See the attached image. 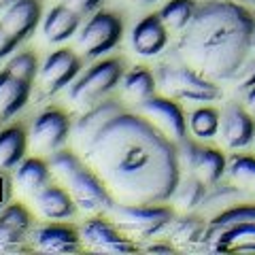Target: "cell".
Instances as JSON below:
<instances>
[{"instance_id": "4", "label": "cell", "mask_w": 255, "mask_h": 255, "mask_svg": "<svg viewBox=\"0 0 255 255\" xmlns=\"http://www.w3.org/2000/svg\"><path fill=\"white\" fill-rule=\"evenodd\" d=\"M217 253H255V204H234L213 217L204 238Z\"/></svg>"}, {"instance_id": "35", "label": "cell", "mask_w": 255, "mask_h": 255, "mask_svg": "<svg viewBox=\"0 0 255 255\" xmlns=\"http://www.w3.org/2000/svg\"><path fill=\"white\" fill-rule=\"evenodd\" d=\"M149 251H172V247L170 245H153V247H149Z\"/></svg>"}, {"instance_id": "1", "label": "cell", "mask_w": 255, "mask_h": 255, "mask_svg": "<svg viewBox=\"0 0 255 255\" xmlns=\"http://www.w3.org/2000/svg\"><path fill=\"white\" fill-rule=\"evenodd\" d=\"M75 140L90 168L126 204H159L179 185V151L145 115L102 100L75 124Z\"/></svg>"}, {"instance_id": "19", "label": "cell", "mask_w": 255, "mask_h": 255, "mask_svg": "<svg viewBox=\"0 0 255 255\" xmlns=\"http://www.w3.org/2000/svg\"><path fill=\"white\" fill-rule=\"evenodd\" d=\"M30 83L11 75L9 70L0 73V119H11L28 102Z\"/></svg>"}, {"instance_id": "15", "label": "cell", "mask_w": 255, "mask_h": 255, "mask_svg": "<svg viewBox=\"0 0 255 255\" xmlns=\"http://www.w3.org/2000/svg\"><path fill=\"white\" fill-rule=\"evenodd\" d=\"M130 41L134 53L142 58H155L168 45V28L164 26L159 15H147L134 26Z\"/></svg>"}, {"instance_id": "16", "label": "cell", "mask_w": 255, "mask_h": 255, "mask_svg": "<svg viewBox=\"0 0 255 255\" xmlns=\"http://www.w3.org/2000/svg\"><path fill=\"white\" fill-rule=\"evenodd\" d=\"M41 21V4L38 0H15L0 15V26L21 43L36 30Z\"/></svg>"}, {"instance_id": "32", "label": "cell", "mask_w": 255, "mask_h": 255, "mask_svg": "<svg viewBox=\"0 0 255 255\" xmlns=\"http://www.w3.org/2000/svg\"><path fill=\"white\" fill-rule=\"evenodd\" d=\"M17 45L19 41L15 36H11L9 32H6L2 26H0V60H4V58H9V55L17 49Z\"/></svg>"}, {"instance_id": "8", "label": "cell", "mask_w": 255, "mask_h": 255, "mask_svg": "<svg viewBox=\"0 0 255 255\" xmlns=\"http://www.w3.org/2000/svg\"><path fill=\"white\" fill-rule=\"evenodd\" d=\"M124 23L113 13H96L81 28L77 36V47L85 58H100L109 53L122 41Z\"/></svg>"}, {"instance_id": "22", "label": "cell", "mask_w": 255, "mask_h": 255, "mask_svg": "<svg viewBox=\"0 0 255 255\" xmlns=\"http://www.w3.org/2000/svg\"><path fill=\"white\" fill-rule=\"evenodd\" d=\"M206 230H209V223H204L200 217H181L174 219L168 228V236L174 245L179 247H191L198 243H204L206 238Z\"/></svg>"}, {"instance_id": "2", "label": "cell", "mask_w": 255, "mask_h": 255, "mask_svg": "<svg viewBox=\"0 0 255 255\" xmlns=\"http://www.w3.org/2000/svg\"><path fill=\"white\" fill-rule=\"evenodd\" d=\"M253 15L238 2L209 0L181 32L177 51L187 66L213 81H232L249 49Z\"/></svg>"}, {"instance_id": "24", "label": "cell", "mask_w": 255, "mask_h": 255, "mask_svg": "<svg viewBox=\"0 0 255 255\" xmlns=\"http://www.w3.org/2000/svg\"><path fill=\"white\" fill-rule=\"evenodd\" d=\"M124 92L128 98H132L134 102H145L151 96H155V87H157V79L149 73L147 68L136 66L132 68L124 79H122Z\"/></svg>"}, {"instance_id": "23", "label": "cell", "mask_w": 255, "mask_h": 255, "mask_svg": "<svg viewBox=\"0 0 255 255\" xmlns=\"http://www.w3.org/2000/svg\"><path fill=\"white\" fill-rule=\"evenodd\" d=\"M15 181L19 183L21 189L30 191V194H36V191H41L47 185V181H49V168H47V164L38 157L21 159L17 164V170H15Z\"/></svg>"}, {"instance_id": "10", "label": "cell", "mask_w": 255, "mask_h": 255, "mask_svg": "<svg viewBox=\"0 0 255 255\" xmlns=\"http://www.w3.org/2000/svg\"><path fill=\"white\" fill-rule=\"evenodd\" d=\"M138 109H140V113L145 115L157 130H162L172 142L181 145L183 140H187L185 136H187L189 126H187V119L177 102H172L170 98H164V96H151L149 100L140 102Z\"/></svg>"}, {"instance_id": "12", "label": "cell", "mask_w": 255, "mask_h": 255, "mask_svg": "<svg viewBox=\"0 0 255 255\" xmlns=\"http://www.w3.org/2000/svg\"><path fill=\"white\" fill-rule=\"evenodd\" d=\"M81 62L79 58L68 51V49H58L53 51L49 58L43 62L41 70H38V81L45 94H58L64 87H68L79 75Z\"/></svg>"}, {"instance_id": "20", "label": "cell", "mask_w": 255, "mask_h": 255, "mask_svg": "<svg viewBox=\"0 0 255 255\" xmlns=\"http://www.w3.org/2000/svg\"><path fill=\"white\" fill-rule=\"evenodd\" d=\"M79 21H81V15L62 2L47 13L43 21V34L49 43H64L70 36H75V32L79 30Z\"/></svg>"}, {"instance_id": "7", "label": "cell", "mask_w": 255, "mask_h": 255, "mask_svg": "<svg viewBox=\"0 0 255 255\" xmlns=\"http://www.w3.org/2000/svg\"><path fill=\"white\" fill-rule=\"evenodd\" d=\"M113 217L119 228L140 238H153L166 232L174 221V211L159 204H113Z\"/></svg>"}, {"instance_id": "28", "label": "cell", "mask_w": 255, "mask_h": 255, "mask_svg": "<svg viewBox=\"0 0 255 255\" xmlns=\"http://www.w3.org/2000/svg\"><path fill=\"white\" fill-rule=\"evenodd\" d=\"M206 187H209V185H204V183L198 179V177L189 174L187 179L179 181L177 189H174L172 200H174V204H177L179 209H183V211H194L196 206L204 204Z\"/></svg>"}, {"instance_id": "11", "label": "cell", "mask_w": 255, "mask_h": 255, "mask_svg": "<svg viewBox=\"0 0 255 255\" xmlns=\"http://www.w3.org/2000/svg\"><path fill=\"white\" fill-rule=\"evenodd\" d=\"M79 238L92 251L98 253H134L138 249L130 238L117 232L115 226H111L105 219H87L79 228Z\"/></svg>"}, {"instance_id": "34", "label": "cell", "mask_w": 255, "mask_h": 255, "mask_svg": "<svg viewBox=\"0 0 255 255\" xmlns=\"http://www.w3.org/2000/svg\"><path fill=\"white\" fill-rule=\"evenodd\" d=\"M245 107L247 111L255 117V85H251L249 90H247V96H245Z\"/></svg>"}, {"instance_id": "6", "label": "cell", "mask_w": 255, "mask_h": 255, "mask_svg": "<svg viewBox=\"0 0 255 255\" xmlns=\"http://www.w3.org/2000/svg\"><path fill=\"white\" fill-rule=\"evenodd\" d=\"M124 79L122 62L117 60H105L94 64L90 70L77 79L68 87V100L77 107H94L100 102L113 87Z\"/></svg>"}, {"instance_id": "9", "label": "cell", "mask_w": 255, "mask_h": 255, "mask_svg": "<svg viewBox=\"0 0 255 255\" xmlns=\"http://www.w3.org/2000/svg\"><path fill=\"white\" fill-rule=\"evenodd\" d=\"M179 147H181L179 155L183 159V164L204 185H217L223 174L228 172V159L221 151L196 145V142H189V140H183Z\"/></svg>"}, {"instance_id": "31", "label": "cell", "mask_w": 255, "mask_h": 255, "mask_svg": "<svg viewBox=\"0 0 255 255\" xmlns=\"http://www.w3.org/2000/svg\"><path fill=\"white\" fill-rule=\"evenodd\" d=\"M236 83L238 90H249L251 85H255V30H253V36H251V43H249V49H247V55L238 68L236 77L232 79Z\"/></svg>"}, {"instance_id": "5", "label": "cell", "mask_w": 255, "mask_h": 255, "mask_svg": "<svg viewBox=\"0 0 255 255\" xmlns=\"http://www.w3.org/2000/svg\"><path fill=\"white\" fill-rule=\"evenodd\" d=\"M157 85L177 100L187 102H215L221 96L219 85L206 75L198 73L196 68L187 66H170L164 64L157 70Z\"/></svg>"}, {"instance_id": "14", "label": "cell", "mask_w": 255, "mask_h": 255, "mask_svg": "<svg viewBox=\"0 0 255 255\" xmlns=\"http://www.w3.org/2000/svg\"><path fill=\"white\" fill-rule=\"evenodd\" d=\"M219 136L223 145L230 149H243L251 145L255 138V122L253 115L241 105H228L221 111Z\"/></svg>"}, {"instance_id": "21", "label": "cell", "mask_w": 255, "mask_h": 255, "mask_svg": "<svg viewBox=\"0 0 255 255\" xmlns=\"http://www.w3.org/2000/svg\"><path fill=\"white\" fill-rule=\"evenodd\" d=\"M34 202H36V209L47 219H68L75 213V206H77L68 191H64L62 187H49V185H45L41 191H36Z\"/></svg>"}, {"instance_id": "17", "label": "cell", "mask_w": 255, "mask_h": 255, "mask_svg": "<svg viewBox=\"0 0 255 255\" xmlns=\"http://www.w3.org/2000/svg\"><path fill=\"white\" fill-rule=\"evenodd\" d=\"M30 241L38 251L45 253H75L81 245L79 232L68 226H41L30 232Z\"/></svg>"}, {"instance_id": "18", "label": "cell", "mask_w": 255, "mask_h": 255, "mask_svg": "<svg viewBox=\"0 0 255 255\" xmlns=\"http://www.w3.org/2000/svg\"><path fill=\"white\" fill-rule=\"evenodd\" d=\"M30 230V215L19 204L0 211V251H11L26 238Z\"/></svg>"}, {"instance_id": "3", "label": "cell", "mask_w": 255, "mask_h": 255, "mask_svg": "<svg viewBox=\"0 0 255 255\" xmlns=\"http://www.w3.org/2000/svg\"><path fill=\"white\" fill-rule=\"evenodd\" d=\"M51 170L58 174L64 187L75 200V204L85 213H98L113 209V196L102 179L96 174L90 164H83L70 151H55L51 157Z\"/></svg>"}, {"instance_id": "25", "label": "cell", "mask_w": 255, "mask_h": 255, "mask_svg": "<svg viewBox=\"0 0 255 255\" xmlns=\"http://www.w3.org/2000/svg\"><path fill=\"white\" fill-rule=\"evenodd\" d=\"M26 153V134L21 128H6L0 132V166L15 168Z\"/></svg>"}, {"instance_id": "37", "label": "cell", "mask_w": 255, "mask_h": 255, "mask_svg": "<svg viewBox=\"0 0 255 255\" xmlns=\"http://www.w3.org/2000/svg\"><path fill=\"white\" fill-rule=\"evenodd\" d=\"M230 2H238V4H245V2H255V0H230Z\"/></svg>"}, {"instance_id": "30", "label": "cell", "mask_w": 255, "mask_h": 255, "mask_svg": "<svg viewBox=\"0 0 255 255\" xmlns=\"http://www.w3.org/2000/svg\"><path fill=\"white\" fill-rule=\"evenodd\" d=\"M4 68L9 70L11 75L19 77V79H23V81H28V83H32V79H34L38 75V70H41V68H38L36 58L32 53H17V55H13V58L6 62Z\"/></svg>"}, {"instance_id": "26", "label": "cell", "mask_w": 255, "mask_h": 255, "mask_svg": "<svg viewBox=\"0 0 255 255\" xmlns=\"http://www.w3.org/2000/svg\"><path fill=\"white\" fill-rule=\"evenodd\" d=\"M196 9L198 4L194 0H170V2L162 6V11L157 15L164 21V26L168 28V32H183L191 21V17H194Z\"/></svg>"}, {"instance_id": "29", "label": "cell", "mask_w": 255, "mask_h": 255, "mask_svg": "<svg viewBox=\"0 0 255 255\" xmlns=\"http://www.w3.org/2000/svg\"><path fill=\"white\" fill-rule=\"evenodd\" d=\"M228 174L247 194H255V157L232 155L228 162Z\"/></svg>"}, {"instance_id": "13", "label": "cell", "mask_w": 255, "mask_h": 255, "mask_svg": "<svg viewBox=\"0 0 255 255\" xmlns=\"http://www.w3.org/2000/svg\"><path fill=\"white\" fill-rule=\"evenodd\" d=\"M68 134H70L68 117L60 113V111H45L32 124L30 138L34 149L45 151V153H55L68 140Z\"/></svg>"}, {"instance_id": "38", "label": "cell", "mask_w": 255, "mask_h": 255, "mask_svg": "<svg viewBox=\"0 0 255 255\" xmlns=\"http://www.w3.org/2000/svg\"><path fill=\"white\" fill-rule=\"evenodd\" d=\"M138 2H153V0H138Z\"/></svg>"}, {"instance_id": "27", "label": "cell", "mask_w": 255, "mask_h": 255, "mask_svg": "<svg viewBox=\"0 0 255 255\" xmlns=\"http://www.w3.org/2000/svg\"><path fill=\"white\" fill-rule=\"evenodd\" d=\"M219 124H221V113L211 107H200L189 115L187 126L189 132L200 140H209L219 134Z\"/></svg>"}, {"instance_id": "33", "label": "cell", "mask_w": 255, "mask_h": 255, "mask_svg": "<svg viewBox=\"0 0 255 255\" xmlns=\"http://www.w3.org/2000/svg\"><path fill=\"white\" fill-rule=\"evenodd\" d=\"M62 2L66 6H70L73 11H77L79 15H87V13L98 9L102 0H62Z\"/></svg>"}, {"instance_id": "36", "label": "cell", "mask_w": 255, "mask_h": 255, "mask_svg": "<svg viewBox=\"0 0 255 255\" xmlns=\"http://www.w3.org/2000/svg\"><path fill=\"white\" fill-rule=\"evenodd\" d=\"M13 2H15V0H0V13H2V11L6 9V6L13 4Z\"/></svg>"}]
</instances>
